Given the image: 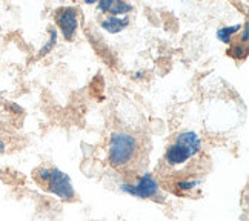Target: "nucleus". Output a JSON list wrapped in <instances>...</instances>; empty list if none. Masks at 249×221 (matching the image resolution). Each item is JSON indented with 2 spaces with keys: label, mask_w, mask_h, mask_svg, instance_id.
I'll return each mask as SVG.
<instances>
[{
  "label": "nucleus",
  "mask_w": 249,
  "mask_h": 221,
  "mask_svg": "<svg viewBox=\"0 0 249 221\" xmlns=\"http://www.w3.org/2000/svg\"><path fill=\"white\" fill-rule=\"evenodd\" d=\"M211 169L202 141L193 131H180L166 143L156 169L157 185L180 198L200 197V187Z\"/></svg>",
  "instance_id": "f257e3e1"
},
{
  "label": "nucleus",
  "mask_w": 249,
  "mask_h": 221,
  "mask_svg": "<svg viewBox=\"0 0 249 221\" xmlns=\"http://www.w3.org/2000/svg\"><path fill=\"white\" fill-rule=\"evenodd\" d=\"M242 28V25H235V26H229V28H222L217 34H218V37H220V40L222 42H225V43H229V40L232 38V35L240 30Z\"/></svg>",
  "instance_id": "1a4fd4ad"
},
{
  "label": "nucleus",
  "mask_w": 249,
  "mask_h": 221,
  "mask_svg": "<svg viewBox=\"0 0 249 221\" xmlns=\"http://www.w3.org/2000/svg\"><path fill=\"white\" fill-rule=\"evenodd\" d=\"M97 6L105 16H111V17H120L132 11V5L126 2H116V0H102Z\"/></svg>",
  "instance_id": "0eeeda50"
},
{
  "label": "nucleus",
  "mask_w": 249,
  "mask_h": 221,
  "mask_svg": "<svg viewBox=\"0 0 249 221\" xmlns=\"http://www.w3.org/2000/svg\"><path fill=\"white\" fill-rule=\"evenodd\" d=\"M14 120L11 119H3V117H0V131H6V129H11L14 131L16 126H14Z\"/></svg>",
  "instance_id": "9d476101"
},
{
  "label": "nucleus",
  "mask_w": 249,
  "mask_h": 221,
  "mask_svg": "<svg viewBox=\"0 0 249 221\" xmlns=\"http://www.w3.org/2000/svg\"><path fill=\"white\" fill-rule=\"evenodd\" d=\"M149 138L140 132L116 131L108 141V165L126 181V185L139 180L148 168Z\"/></svg>",
  "instance_id": "f03ea898"
},
{
  "label": "nucleus",
  "mask_w": 249,
  "mask_h": 221,
  "mask_svg": "<svg viewBox=\"0 0 249 221\" xmlns=\"http://www.w3.org/2000/svg\"><path fill=\"white\" fill-rule=\"evenodd\" d=\"M33 180L36 185L46 192L57 195L63 201H75L77 195L72 187L70 177L51 165H42L33 170Z\"/></svg>",
  "instance_id": "7ed1b4c3"
},
{
  "label": "nucleus",
  "mask_w": 249,
  "mask_h": 221,
  "mask_svg": "<svg viewBox=\"0 0 249 221\" xmlns=\"http://www.w3.org/2000/svg\"><path fill=\"white\" fill-rule=\"evenodd\" d=\"M102 26L105 28L107 31L109 33H119L122 30H124L128 25H129V17L124 16V17H111V16H107L100 20Z\"/></svg>",
  "instance_id": "6e6552de"
},
{
  "label": "nucleus",
  "mask_w": 249,
  "mask_h": 221,
  "mask_svg": "<svg viewBox=\"0 0 249 221\" xmlns=\"http://www.w3.org/2000/svg\"><path fill=\"white\" fill-rule=\"evenodd\" d=\"M124 189L140 198H154L159 195V185L156 178L151 174H143L139 180L134 181V183L126 185Z\"/></svg>",
  "instance_id": "423d86ee"
},
{
  "label": "nucleus",
  "mask_w": 249,
  "mask_h": 221,
  "mask_svg": "<svg viewBox=\"0 0 249 221\" xmlns=\"http://www.w3.org/2000/svg\"><path fill=\"white\" fill-rule=\"evenodd\" d=\"M80 11L77 6H60L54 11V22L66 42H72L79 30Z\"/></svg>",
  "instance_id": "20e7f679"
},
{
  "label": "nucleus",
  "mask_w": 249,
  "mask_h": 221,
  "mask_svg": "<svg viewBox=\"0 0 249 221\" xmlns=\"http://www.w3.org/2000/svg\"><path fill=\"white\" fill-rule=\"evenodd\" d=\"M229 48H228V55L231 59L237 60V62H243L248 59V52H249V48H248V23H243L242 28L238 30L232 38L229 40Z\"/></svg>",
  "instance_id": "39448f33"
}]
</instances>
